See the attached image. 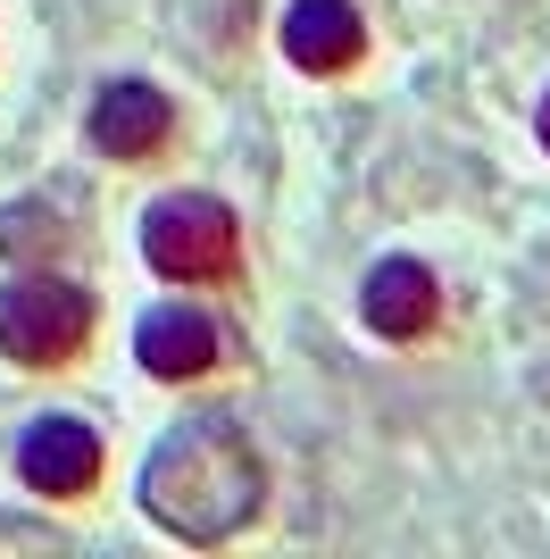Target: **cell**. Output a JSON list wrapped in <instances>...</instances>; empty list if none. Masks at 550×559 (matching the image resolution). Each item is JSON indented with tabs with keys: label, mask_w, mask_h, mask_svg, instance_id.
Instances as JSON below:
<instances>
[{
	"label": "cell",
	"mask_w": 550,
	"mask_h": 559,
	"mask_svg": "<svg viewBox=\"0 0 550 559\" xmlns=\"http://www.w3.org/2000/svg\"><path fill=\"white\" fill-rule=\"evenodd\" d=\"M534 126H542V151H550V100H542V117H534Z\"/></svg>",
	"instance_id": "cell-9"
},
{
	"label": "cell",
	"mask_w": 550,
	"mask_h": 559,
	"mask_svg": "<svg viewBox=\"0 0 550 559\" xmlns=\"http://www.w3.org/2000/svg\"><path fill=\"white\" fill-rule=\"evenodd\" d=\"M259 501H267V467H259L251 435L226 426V418L176 426V435L151 451V467H142V510L183 543L242 535L259 518Z\"/></svg>",
	"instance_id": "cell-1"
},
{
	"label": "cell",
	"mask_w": 550,
	"mask_h": 559,
	"mask_svg": "<svg viewBox=\"0 0 550 559\" xmlns=\"http://www.w3.org/2000/svg\"><path fill=\"white\" fill-rule=\"evenodd\" d=\"M92 343V293L68 276H17L0 293V350L17 368H68Z\"/></svg>",
	"instance_id": "cell-2"
},
{
	"label": "cell",
	"mask_w": 550,
	"mask_h": 559,
	"mask_svg": "<svg viewBox=\"0 0 550 559\" xmlns=\"http://www.w3.org/2000/svg\"><path fill=\"white\" fill-rule=\"evenodd\" d=\"M167 126H176V117H167V93L159 84H134V75L92 100V142H100L109 159H151L167 142Z\"/></svg>",
	"instance_id": "cell-7"
},
{
	"label": "cell",
	"mask_w": 550,
	"mask_h": 559,
	"mask_svg": "<svg viewBox=\"0 0 550 559\" xmlns=\"http://www.w3.org/2000/svg\"><path fill=\"white\" fill-rule=\"evenodd\" d=\"M17 476L34 492H50V501H75V492H92V476H100V435H92L84 418H34L17 443Z\"/></svg>",
	"instance_id": "cell-4"
},
{
	"label": "cell",
	"mask_w": 550,
	"mask_h": 559,
	"mask_svg": "<svg viewBox=\"0 0 550 559\" xmlns=\"http://www.w3.org/2000/svg\"><path fill=\"white\" fill-rule=\"evenodd\" d=\"M367 50V25L350 0H292V17H284V59L309 75H343L350 59Z\"/></svg>",
	"instance_id": "cell-6"
},
{
	"label": "cell",
	"mask_w": 550,
	"mask_h": 559,
	"mask_svg": "<svg viewBox=\"0 0 550 559\" xmlns=\"http://www.w3.org/2000/svg\"><path fill=\"white\" fill-rule=\"evenodd\" d=\"M359 309H367V326L384 334V343H417V334L442 318V284H434L426 259H384V267L367 276Z\"/></svg>",
	"instance_id": "cell-5"
},
{
	"label": "cell",
	"mask_w": 550,
	"mask_h": 559,
	"mask_svg": "<svg viewBox=\"0 0 550 559\" xmlns=\"http://www.w3.org/2000/svg\"><path fill=\"white\" fill-rule=\"evenodd\" d=\"M234 210L226 201H208V192H176V201H159L151 210V226H142V251H151V267L176 284H208V276H234Z\"/></svg>",
	"instance_id": "cell-3"
},
{
	"label": "cell",
	"mask_w": 550,
	"mask_h": 559,
	"mask_svg": "<svg viewBox=\"0 0 550 559\" xmlns=\"http://www.w3.org/2000/svg\"><path fill=\"white\" fill-rule=\"evenodd\" d=\"M134 350H142V368H151V376L183 384V376H208V368H217V326H208L201 309H151L142 334H134Z\"/></svg>",
	"instance_id": "cell-8"
}]
</instances>
